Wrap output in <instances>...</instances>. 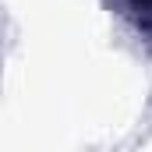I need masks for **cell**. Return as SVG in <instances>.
<instances>
[{
  "instance_id": "1",
  "label": "cell",
  "mask_w": 152,
  "mask_h": 152,
  "mask_svg": "<svg viewBox=\"0 0 152 152\" xmlns=\"http://www.w3.org/2000/svg\"><path fill=\"white\" fill-rule=\"evenodd\" d=\"M131 7H134L142 18H152V0H131Z\"/></svg>"
}]
</instances>
